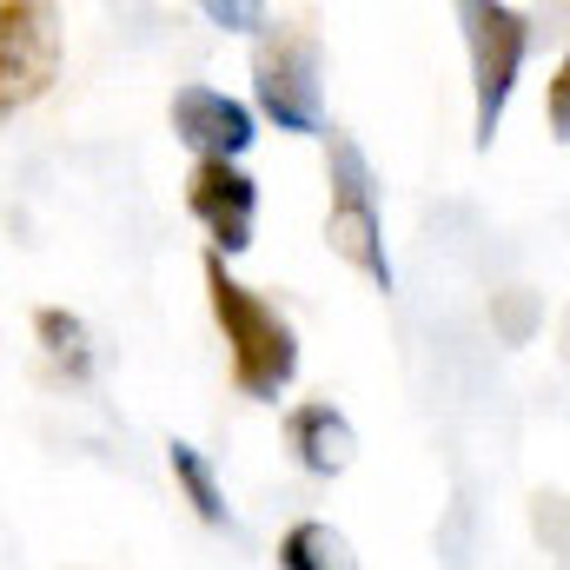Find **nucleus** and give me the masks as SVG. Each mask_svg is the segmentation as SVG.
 <instances>
[{
    "instance_id": "obj_1",
    "label": "nucleus",
    "mask_w": 570,
    "mask_h": 570,
    "mask_svg": "<svg viewBox=\"0 0 570 570\" xmlns=\"http://www.w3.org/2000/svg\"><path fill=\"white\" fill-rule=\"evenodd\" d=\"M206 292H213V318H219V332H226V345H233V379H239V392L273 405L285 385L298 379V338H292V325H285L253 285L233 279L219 253H206Z\"/></svg>"
},
{
    "instance_id": "obj_2",
    "label": "nucleus",
    "mask_w": 570,
    "mask_h": 570,
    "mask_svg": "<svg viewBox=\"0 0 570 570\" xmlns=\"http://www.w3.org/2000/svg\"><path fill=\"white\" fill-rule=\"evenodd\" d=\"M325 186H332V219L325 239L332 253L365 273L379 292H392V253H385V219H379V173L358 153L352 134H325Z\"/></svg>"
},
{
    "instance_id": "obj_3",
    "label": "nucleus",
    "mask_w": 570,
    "mask_h": 570,
    "mask_svg": "<svg viewBox=\"0 0 570 570\" xmlns=\"http://www.w3.org/2000/svg\"><path fill=\"white\" fill-rule=\"evenodd\" d=\"M253 94L259 114L279 134H332L325 127V87H318V33L312 27H273L253 53ZM253 114V120H259Z\"/></svg>"
},
{
    "instance_id": "obj_4",
    "label": "nucleus",
    "mask_w": 570,
    "mask_h": 570,
    "mask_svg": "<svg viewBox=\"0 0 570 570\" xmlns=\"http://www.w3.org/2000/svg\"><path fill=\"white\" fill-rule=\"evenodd\" d=\"M464 20V40H471V80H478V146H491L498 120H504V100L518 87V67L531 53V20L518 7H491V0H471L458 7Z\"/></svg>"
},
{
    "instance_id": "obj_5",
    "label": "nucleus",
    "mask_w": 570,
    "mask_h": 570,
    "mask_svg": "<svg viewBox=\"0 0 570 570\" xmlns=\"http://www.w3.org/2000/svg\"><path fill=\"white\" fill-rule=\"evenodd\" d=\"M60 73V20L33 0H0V114L33 107Z\"/></svg>"
},
{
    "instance_id": "obj_6",
    "label": "nucleus",
    "mask_w": 570,
    "mask_h": 570,
    "mask_svg": "<svg viewBox=\"0 0 570 570\" xmlns=\"http://www.w3.org/2000/svg\"><path fill=\"white\" fill-rule=\"evenodd\" d=\"M186 206L213 233V253H246L253 246V213H259V179L239 159H193L186 173Z\"/></svg>"
},
{
    "instance_id": "obj_7",
    "label": "nucleus",
    "mask_w": 570,
    "mask_h": 570,
    "mask_svg": "<svg viewBox=\"0 0 570 570\" xmlns=\"http://www.w3.org/2000/svg\"><path fill=\"white\" fill-rule=\"evenodd\" d=\"M173 134L193 146L199 159H239L246 146L259 140V120H253L246 100H233V94L193 80V87L173 94Z\"/></svg>"
},
{
    "instance_id": "obj_8",
    "label": "nucleus",
    "mask_w": 570,
    "mask_h": 570,
    "mask_svg": "<svg viewBox=\"0 0 570 570\" xmlns=\"http://www.w3.org/2000/svg\"><path fill=\"white\" fill-rule=\"evenodd\" d=\"M285 438H292L298 464H305V471H318V478L345 471V464H352V451H358V438H352V425H345V412H338V405H325V399L292 405V412H285Z\"/></svg>"
},
{
    "instance_id": "obj_9",
    "label": "nucleus",
    "mask_w": 570,
    "mask_h": 570,
    "mask_svg": "<svg viewBox=\"0 0 570 570\" xmlns=\"http://www.w3.org/2000/svg\"><path fill=\"white\" fill-rule=\"evenodd\" d=\"M279 570H358L345 531H332L325 518H305L279 538Z\"/></svg>"
},
{
    "instance_id": "obj_10",
    "label": "nucleus",
    "mask_w": 570,
    "mask_h": 570,
    "mask_svg": "<svg viewBox=\"0 0 570 570\" xmlns=\"http://www.w3.org/2000/svg\"><path fill=\"white\" fill-rule=\"evenodd\" d=\"M166 464H173V478H179L186 504H193L206 524H226V491H219V478H213L206 451H199V444H186V438H173V444H166Z\"/></svg>"
},
{
    "instance_id": "obj_11",
    "label": "nucleus",
    "mask_w": 570,
    "mask_h": 570,
    "mask_svg": "<svg viewBox=\"0 0 570 570\" xmlns=\"http://www.w3.org/2000/svg\"><path fill=\"white\" fill-rule=\"evenodd\" d=\"M33 338L47 345V358H53L67 379H87V372H94V352H87V325H80L73 312H60V305H40V312H33Z\"/></svg>"
},
{
    "instance_id": "obj_12",
    "label": "nucleus",
    "mask_w": 570,
    "mask_h": 570,
    "mask_svg": "<svg viewBox=\"0 0 570 570\" xmlns=\"http://www.w3.org/2000/svg\"><path fill=\"white\" fill-rule=\"evenodd\" d=\"M206 20L213 27H266V33L279 27L273 7H246V0H206Z\"/></svg>"
},
{
    "instance_id": "obj_13",
    "label": "nucleus",
    "mask_w": 570,
    "mask_h": 570,
    "mask_svg": "<svg viewBox=\"0 0 570 570\" xmlns=\"http://www.w3.org/2000/svg\"><path fill=\"white\" fill-rule=\"evenodd\" d=\"M551 134H570V73H551Z\"/></svg>"
}]
</instances>
